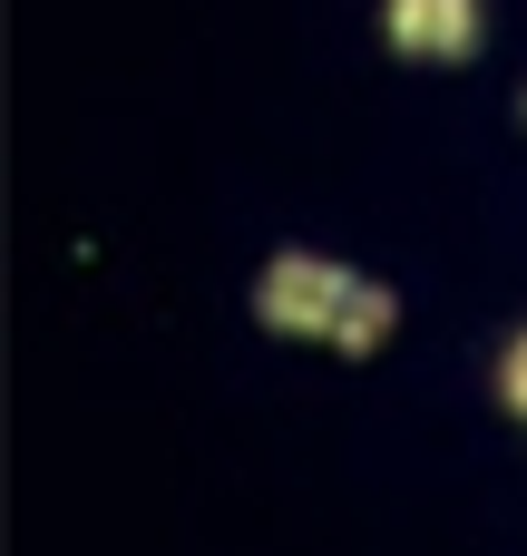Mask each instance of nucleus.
<instances>
[{
  "instance_id": "obj_1",
  "label": "nucleus",
  "mask_w": 527,
  "mask_h": 556,
  "mask_svg": "<svg viewBox=\"0 0 527 556\" xmlns=\"http://www.w3.org/2000/svg\"><path fill=\"white\" fill-rule=\"evenodd\" d=\"M342 303H352V274L323 264V254H284V264H264V293H254V313H264L274 332H313V342H332Z\"/></svg>"
},
{
  "instance_id": "obj_2",
  "label": "nucleus",
  "mask_w": 527,
  "mask_h": 556,
  "mask_svg": "<svg viewBox=\"0 0 527 556\" xmlns=\"http://www.w3.org/2000/svg\"><path fill=\"white\" fill-rule=\"evenodd\" d=\"M391 49L401 59H469L479 49V0H391Z\"/></svg>"
},
{
  "instance_id": "obj_3",
  "label": "nucleus",
  "mask_w": 527,
  "mask_h": 556,
  "mask_svg": "<svg viewBox=\"0 0 527 556\" xmlns=\"http://www.w3.org/2000/svg\"><path fill=\"white\" fill-rule=\"evenodd\" d=\"M391 313H401V303H391L381 283H362V274H352V303H342L332 342H342V352H381V342H391Z\"/></svg>"
},
{
  "instance_id": "obj_4",
  "label": "nucleus",
  "mask_w": 527,
  "mask_h": 556,
  "mask_svg": "<svg viewBox=\"0 0 527 556\" xmlns=\"http://www.w3.org/2000/svg\"><path fill=\"white\" fill-rule=\"evenodd\" d=\"M499 391H509V410H527V342H509V371H499Z\"/></svg>"
}]
</instances>
